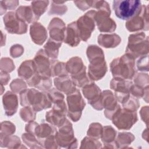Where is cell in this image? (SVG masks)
<instances>
[{
	"instance_id": "cell-1",
	"label": "cell",
	"mask_w": 149,
	"mask_h": 149,
	"mask_svg": "<svg viewBox=\"0 0 149 149\" xmlns=\"http://www.w3.org/2000/svg\"><path fill=\"white\" fill-rule=\"evenodd\" d=\"M20 102L22 107H31L37 112L49 108L52 102L47 91H40L35 88L25 89L20 94Z\"/></svg>"
},
{
	"instance_id": "cell-2",
	"label": "cell",
	"mask_w": 149,
	"mask_h": 149,
	"mask_svg": "<svg viewBox=\"0 0 149 149\" xmlns=\"http://www.w3.org/2000/svg\"><path fill=\"white\" fill-rule=\"evenodd\" d=\"M110 70L113 78L133 79L136 73L135 59L125 54L114 59L110 63Z\"/></svg>"
},
{
	"instance_id": "cell-3",
	"label": "cell",
	"mask_w": 149,
	"mask_h": 149,
	"mask_svg": "<svg viewBox=\"0 0 149 149\" xmlns=\"http://www.w3.org/2000/svg\"><path fill=\"white\" fill-rule=\"evenodd\" d=\"M66 69L68 74H70L73 82L77 87H83L94 82L87 74L86 67L82 59L79 56L70 58L66 63Z\"/></svg>"
},
{
	"instance_id": "cell-4",
	"label": "cell",
	"mask_w": 149,
	"mask_h": 149,
	"mask_svg": "<svg viewBox=\"0 0 149 149\" xmlns=\"http://www.w3.org/2000/svg\"><path fill=\"white\" fill-rule=\"evenodd\" d=\"M148 37L143 32L132 34L129 36L126 54L134 59L148 54Z\"/></svg>"
},
{
	"instance_id": "cell-5",
	"label": "cell",
	"mask_w": 149,
	"mask_h": 149,
	"mask_svg": "<svg viewBox=\"0 0 149 149\" xmlns=\"http://www.w3.org/2000/svg\"><path fill=\"white\" fill-rule=\"evenodd\" d=\"M142 5L138 0H115L113 1V9L117 17L128 20L139 14Z\"/></svg>"
},
{
	"instance_id": "cell-6",
	"label": "cell",
	"mask_w": 149,
	"mask_h": 149,
	"mask_svg": "<svg viewBox=\"0 0 149 149\" xmlns=\"http://www.w3.org/2000/svg\"><path fill=\"white\" fill-rule=\"evenodd\" d=\"M55 137L60 148H72L77 147V140L74 136L72 125L67 119L64 123L58 127Z\"/></svg>"
},
{
	"instance_id": "cell-7",
	"label": "cell",
	"mask_w": 149,
	"mask_h": 149,
	"mask_svg": "<svg viewBox=\"0 0 149 149\" xmlns=\"http://www.w3.org/2000/svg\"><path fill=\"white\" fill-rule=\"evenodd\" d=\"M68 116L73 122H77L81 118L82 111L86 106V102L83 98L79 90L76 89L72 93L67 95Z\"/></svg>"
},
{
	"instance_id": "cell-8",
	"label": "cell",
	"mask_w": 149,
	"mask_h": 149,
	"mask_svg": "<svg viewBox=\"0 0 149 149\" xmlns=\"http://www.w3.org/2000/svg\"><path fill=\"white\" fill-rule=\"evenodd\" d=\"M138 120L136 111L128 110L120 107L113 114L111 120L119 130H129Z\"/></svg>"
},
{
	"instance_id": "cell-9",
	"label": "cell",
	"mask_w": 149,
	"mask_h": 149,
	"mask_svg": "<svg viewBox=\"0 0 149 149\" xmlns=\"http://www.w3.org/2000/svg\"><path fill=\"white\" fill-rule=\"evenodd\" d=\"M95 10H90L79 17L76 21L81 40L87 41L95 29Z\"/></svg>"
},
{
	"instance_id": "cell-10",
	"label": "cell",
	"mask_w": 149,
	"mask_h": 149,
	"mask_svg": "<svg viewBox=\"0 0 149 149\" xmlns=\"http://www.w3.org/2000/svg\"><path fill=\"white\" fill-rule=\"evenodd\" d=\"M148 6L142 5L140 13L128 20L126 22V27L130 32H137L140 30L148 31Z\"/></svg>"
},
{
	"instance_id": "cell-11",
	"label": "cell",
	"mask_w": 149,
	"mask_h": 149,
	"mask_svg": "<svg viewBox=\"0 0 149 149\" xmlns=\"http://www.w3.org/2000/svg\"><path fill=\"white\" fill-rule=\"evenodd\" d=\"M6 30L10 34H23L27 31V24L17 16L16 12L10 11L7 12L3 17Z\"/></svg>"
},
{
	"instance_id": "cell-12",
	"label": "cell",
	"mask_w": 149,
	"mask_h": 149,
	"mask_svg": "<svg viewBox=\"0 0 149 149\" xmlns=\"http://www.w3.org/2000/svg\"><path fill=\"white\" fill-rule=\"evenodd\" d=\"M133 82L129 80L113 78L110 82V87L114 91L117 101L120 103L125 102L130 95V90Z\"/></svg>"
},
{
	"instance_id": "cell-13",
	"label": "cell",
	"mask_w": 149,
	"mask_h": 149,
	"mask_svg": "<svg viewBox=\"0 0 149 149\" xmlns=\"http://www.w3.org/2000/svg\"><path fill=\"white\" fill-rule=\"evenodd\" d=\"M82 92L89 104L94 109L98 111L103 109L101 101L102 91L94 82L83 87Z\"/></svg>"
},
{
	"instance_id": "cell-14",
	"label": "cell",
	"mask_w": 149,
	"mask_h": 149,
	"mask_svg": "<svg viewBox=\"0 0 149 149\" xmlns=\"http://www.w3.org/2000/svg\"><path fill=\"white\" fill-rule=\"evenodd\" d=\"M111 13L104 10L96 11L94 17L95 22L100 31L112 33L116 30V23L109 17Z\"/></svg>"
},
{
	"instance_id": "cell-15",
	"label": "cell",
	"mask_w": 149,
	"mask_h": 149,
	"mask_svg": "<svg viewBox=\"0 0 149 149\" xmlns=\"http://www.w3.org/2000/svg\"><path fill=\"white\" fill-rule=\"evenodd\" d=\"M90 62L88 75L92 80H100L106 74L108 68L104 56L93 59Z\"/></svg>"
},
{
	"instance_id": "cell-16",
	"label": "cell",
	"mask_w": 149,
	"mask_h": 149,
	"mask_svg": "<svg viewBox=\"0 0 149 149\" xmlns=\"http://www.w3.org/2000/svg\"><path fill=\"white\" fill-rule=\"evenodd\" d=\"M101 104L105 108L104 115L107 118L111 120L113 114L120 107L114 94L110 90H104L101 94Z\"/></svg>"
},
{
	"instance_id": "cell-17",
	"label": "cell",
	"mask_w": 149,
	"mask_h": 149,
	"mask_svg": "<svg viewBox=\"0 0 149 149\" xmlns=\"http://www.w3.org/2000/svg\"><path fill=\"white\" fill-rule=\"evenodd\" d=\"M33 62L37 72L42 76L51 77V60L44 49H40L36 53Z\"/></svg>"
},
{
	"instance_id": "cell-18",
	"label": "cell",
	"mask_w": 149,
	"mask_h": 149,
	"mask_svg": "<svg viewBox=\"0 0 149 149\" xmlns=\"http://www.w3.org/2000/svg\"><path fill=\"white\" fill-rule=\"evenodd\" d=\"M66 29L65 23L58 17L53 18L48 26L50 38L55 41L62 42L65 39Z\"/></svg>"
},
{
	"instance_id": "cell-19",
	"label": "cell",
	"mask_w": 149,
	"mask_h": 149,
	"mask_svg": "<svg viewBox=\"0 0 149 149\" xmlns=\"http://www.w3.org/2000/svg\"><path fill=\"white\" fill-rule=\"evenodd\" d=\"M2 102L5 115L11 116L16 113L18 108V98L16 94L8 91L2 97Z\"/></svg>"
},
{
	"instance_id": "cell-20",
	"label": "cell",
	"mask_w": 149,
	"mask_h": 149,
	"mask_svg": "<svg viewBox=\"0 0 149 149\" xmlns=\"http://www.w3.org/2000/svg\"><path fill=\"white\" fill-rule=\"evenodd\" d=\"M30 35L31 40L36 44L41 45L47 40V31L39 22L33 23L30 27Z\"/></svg>"
},
{
	"instance_id": "cell-21",
	"label": "cell",
	"mask_w": 149,
	"mask_h": 149,
	"mask_svg": "<svg viewBox=\"0 0 149 149\" xmlns=\"http://www.w3.org/2000/svg\"><path fill=\"white\" fill-rule=\"evenodd\" d=\"M56 132L57 130L55 126L42 120L40 124H37L33 132V134L36 136L40 143L42 140L47 137L55 135Z\"/></svg>"
},
{
	"instance_id": "cell-22",
	"label": "cell",
	"mask_w": 149,
	"mask_h": 149,
	"mask_svg": "<svg viewBox=\"0 0 149 149\" xmlns=\"http://www.w3.org/2000/svg\"><path fill=\"white\" fill-rule=\"evenodd\" d=\"M54 83L56 89L66 95L72 93L77 89L76 86L68 75L56 77L54 80Z\"/></svg>"
},
{
	"instance_id": "cell-23",
	"label": "cell",
	"mask_w": 149,
	"mask_h": 149,
	"mask_svg": "<svg viewBox=\"0 0 149 149\" xmlns=\"http://www.w3.org/2000/svg\"><path fill=\"white\" fill-rule=\"evenodd\" d=\"M81 41L79 31L78 30L76 22L69 23L66 29L65 37L63 42L72 47L77 46Z\"/></svg>"
},
{
	"instance_id": "cell-24",
	"label": "cell",
	"mask_w": 149,
	"mask_h": 149,
	"mask_svg": "<svg viewBox=\"0 0 149 149\" xmlns=\"http://www.w3.org/2000/svg\"><path fill=\"white\" fill-rule=\"evenodd\" d=\"M116 134V131L111 126L108 125L103 127L101 139L104 143V148H117L115 143Z\"/></svg>"
},
{
	"instance_id": "cell-25",
	"label": "cell",
	"mask_w": 149,
	"mask_h": 149,
	"mask_svg": "<svg viewBox=\"0 0 149 149\" xmlns=\"http://www.w3.org/2000/svg\"><path fill=\"white\" fill-rule=\"evenodd\" d=\"M98 43L105 48H112L117 47L121 42V38L118 34H100L97 38Z\"/></svg>"
},
{
	"instance_id": "cell-26",
	"label": "cell",
	"mask_w": 149,
	"mask_h": 149,
	"mask_svg": "<svg viewBox=\"0 0 149 149\" xmlns=\"http://www.w3.org/2000/svg\"><path fill=\"white\" fill-rule=\"evenodd\" d=\"M37 72V69L33 60H26L23 62L17 70L18 76L26 81Z\"/></svg>"
},
{
	"instance_id": "cell-27",
	"label": "cell",
	"mask_w": 149,
	"mask_h": 149,
	"mask_svg": "<svg viewBox=\"0 0 149 149\" xmlns=\"http://www.w3.org/2000/svg\"><path fill=\"white\" fill-rule=\"evenodd\" d=\"M15 12L19 19L28 24L33 23L38 20L34 15L31 6H20Z\"/></svg>"
},
{
	"instance_id": "cell-28",
	"label": "cell",
	"mask_w": 149,
	"mask_h": 149,
	"mask_svg": "<svg viewBox=\"0 0 149 149\" xmlns=\"http://www.w3.org/2000/svg\"><path fill=\"white\" fill-rule=\"evenodd\" d=\"M45 119L47 122L59 127L64 123L66 118L65 114L52 109V110L46 112Z\"/></svg>"
},
{
	"instance_id": "cell-29",
	"label": "cell",
	"mask_w": 149,
	"mask_h": 149,
	"mask_svg": "<svg viewBox=\"0 0 149 149\" xmlns=\"http://www.w3.org/2000/svg\"><path fill=\"white\" fill-rule=\"evenodd\" d=\"M62 42L55 41L49 38L47 43L44 46V49L49 56L52 59H56L58 56L59 49L62 45Z\"/></svg>"
},
{
	"instance_id": "cell-30",
	"label": "cell",
	"mask_w": 149,
	"mask_h": 149,
	"mask_svg": "<svg viewBox=\"0 0 149 149\" xmlns=\"http://www.w3.org/2000/svg\"><path fill=\"white\" fill-rule=\"evenodd\" d=\"M51 76L60 77L68 75L66 69V63L60 62L57 59L51 60Z\"/></svg>"
},
{
	"instance_id": "cell-31",
	"label": "cell",
	"mask_w": 149,
	"mask_h": 149,
	"mask_svg": "<svg viewBox=\"0 0 149 149\" xmlns=\"http://www.w3.org/2000/svg\"><path fill=\"white\" fill-rule=\"evenodd\" d=\"M134 139L135 137L130 132H120L116 136L115 143L117 148H127Z\"/></svg>"
},
{
	"instance_id": "cell-32",
	"label": "cell",
	"mask_w": 149,
	"mask_h": 149,
	"mask_svg": "<svg viewBox=\"0 0 149 149\" xmlns=\"http://www.w3.org/2000/svg\"><path fill=\"white\" fill-rule=\"evenodd\" d=\"M49 3V1H35L31 2V7L33 11L38 19L46 11Z\"/></svg>"
},
{
	"instance_id": "cell-33",
	"label": "cell",
	"mask_w": 149,
	"mask_h": 149,
	"mask_svg": "<svg viewBox=\"0 0 149 149\" xmlns=\"http://www.w3.org/2000/svg\"><path fill=\"white\" fill-rule=\"evenodd\" d=\"M1 146L8 148H20L22 145L20 139L15 135L1 137Z\"/></svg>"
},
{
	"instance_id": "cell-34",
	"label": "cell",
	"mask_w": 149,
	"mask_h": 149,
	"mask_svg": "<svg viewBox=\"0 0 149 149\" xmlns=\"http://www.w3.org/2000/svg\"><path fill=\"white\" fill-rule=\"evenodd\" d=\"M65 2L54 1L51 2V7L48 12L49 15H63L68 10L66 5H65Z\"/></svg>"
},
{
	"instance_id": "cell-35",
	"label": "cell",
	"mask_w": 149,
	"mask_h": 149,
	"mask_svg": "<svg viewBox=\"0 0 149 149\" xmlns=\"http://www.w3.org/2000/svg\"><path fill=\"white\" fill-rule=\"evenodd\" d=\"M20 116L23 121L29 123L35 120L36 112L31 107H23L20 111Z\"/></svg>"
},
{
	"instance_id": "cell-36",
	"label": "cell",
	"mask_w": 149,
	"mask_h": 149,
	"mask_svg": "<svg viewBox=\"0 0 149 149\" xmlns=\"http://www.w3.org/2000/svg\"><path fill=\"white\" fill-rule=\"evenodd\" d=\"M51 87L52 80L51 79V77L42 76L40 74L34 87L41 91L45 92L50 90Z\"/></svg>"
},
{
	"instance_id": "cell-37",
	"label": "cell",
	"mask_w": 149,
	"mask_h": 149,
	"mask_svg": "<svg viewBox=\"0 0 149 149\" xmlns=\"http://www.w3.org/2000/svg\"><path fill=\"white\" fill-rule=\"evenodd\" d=\"M22 137L23 142L30 148H43L36 136L32 133L27 132L23 134Z\"/></svg>"
},
{
	"instance_id": "cell-38",
	"label": "cell",
	"mask_w": 149,
	"mask_h": 149,
	"mask_svg": "<svg viewBox=\"0 0 149 149\" xmlns=\"http://www.w3.org/2000/svg\"><path fill=\"white\" fill-rule=\"evenodd\" d=\"M81 148H101V143L95 138L86 136L81 142Z\"/></svg>"
},
{
	"instance_id": "cell-39",
	"label": "cell",
	"mask_w": 149,
	"mask_h": 149,
	"mask_svg": "<svg viewBox=\"0 0 149 149\" xmlns=\"http://www.w3.org/2000/svg\"><path fill=\"white\" fill-rule=\"evenodd\" d=\"M86 54L89 61L98 57L104 56L102 49L95 45H90L88 46L86 50Z\"/></svg>"
},
{
	"instance_id": "cell-40",
	"label": "cell",
	"mask_w": 149,
	"mask_h": 149,
	"mask_svg": "<svg viewBox=\"0 0 149 149\" xmlns=\"http://www.w3.org/2000/svg\"><path fill=\"white\" fill-rule=\"evenodd\" d=\"M103 127L99 123H92L90 124L88 131H87V136L95 138L96 139H99L101 138L102 132Z\"/></svg>"
},
{
	"instance_id": "cell-41",
	"label": "cell",
	"mask_w": 149,
	"mask_h": 149,
	"mask_svg": "<svg viewBox=\"0 0 149 149\" xmlns=\"http://www.w3.org/2000/svg\"><path fill=\"white\" fill-rule=\"evenodd\" d=\"M15 125L9 121H4L1 123V137L12 135L15 133Z\"/></svg>"
},
{
	"instance_id": "cell-42",
	"label": "cell",
	"mask_w": 149,
	"mask_h": 149,
	"mask_svg": "<svg viewBox=\"0 0 149 149\" xmlns=\"http://www.w3.org/2000/svg\"><path fill=\"white\" fill-rule=\"evenodd\" d=\"M122 104L123 108L133 111H136L140 107V104L138 99L133 96L130 95Z\"/></svg>"
},
{
	"instance_id": "cell-43",
	"label": "cell",
	"mask_w": 149,
	"mask_h": 149,
	"mask_svg": "<svg viewBox=\"0 0 149 149\" xmlns=\"http://www.w3.org/2000/svg\"><path fill=\"white\" fill-rule=\"evenodd\" d=\"M11 90L15 93H20L22 91L27 88L26 82L21 79H16L10 84Z\"/></svg>"
},
{
	"instance_id": "cell-44",
	"label": "cell",
	"mask_w": 149,
	"mask_h": 149,
	"mask_svg": "<svg viewBox=\"0 0 149 149\" xmlns=\"http://www.w3.org/2000/svg\"><path fill=\"white\" fill-rule=\"evenodd\" d=\"M133 79L135 84H137L143 88L148 86L149 79L148 74L147 73H136Z\"/></svg>"
},
{
	"instance_id": "cell-45",
	"label": "cell",
	"mask_w": 149,
	"mask_h": 149,
	"mask_svg": "<svg viewBox=\"0 0 149 149\" xmlns=\"http://www.w3.org/2000/svg\"><path fill=\"white\" fill-rule=\"evenodd\" d=\"M49 98L52 104L63 101L64 100V95L63 93L59 91L55 88H52L47 91Z\"/></svg>"
},
{
	"instance_id": "cell-46",
	"label": "cell",
	"mask_w": 149,
	"mask_h": 149,
	"mask_svg": "<svg viewBox=\"0 0 149 149\" xmlns=\"http://www.w3.org/2000/svg\"><path fill=\"white\" fill-rule=\"evenodd\" d=\"M1 15L4 14L7 10H13L19 4V1H1Z\"/></svg>"
},
{
	"instance_id": "cell-47",
	"label": "cell",
	"mask_w": 149,
	"mask_h": 149,
	"mask_svg": "<svg viewBox=\"0 0 149 149\" xmlns=\"http://www.w3.org/2000/svg\"><path fill=\"white\" fill-rule=\"evenodd\" d=\"M15 68L13 61L9 58H2L1 60V70L7 73L12 72Z\"/></svg>"
},
{
	"instance_id": "cell-48",
	"label": "cell",
	"mask_w": 149,
	"mask_h": 149,
	"mask_svg": "<svg viewBox=\"0 0 149 149\" xmlns=\"http://www.w3.org/2000/svg\"><path fill=\"white\" fill-rule=\"evenodd\" d=\"M148 55H144L140 57L137 61L136 65L137 69L142 72L148 71Z\"/></svg>"
},
{
	"instance_id": "cell-49",
	"label": "cell",
	"mask_w": 149,
	"mask_h": 149,
	"mask_svg": "<svg viewBox=\"0 0 149 149\" xmlns=\"http://www.w3.org/2000/svg\"><path fill=\"white\" fill-rule=\"evenodd\" d=\"M147 87H148V86H147V87L143 88V87H141L137 84H133L130 88V94H131L132 95V96H133L137 98H142L144 96L145 90Z\"/></svg>"
},
{
	"instance_id": "cell-50",
	"label": "cell",
	"mask_w": 149,
	"mask_h": 149,
	"mask_svg": "<svg viewBox=\"0 0 149 149\" xmlns=\"http://www.w3.org/2000/svg\"><path fill=\"white\" fill-rule=\"evenodd\" d=\"M92 7L97 9L98 10H104L111 12L109 5L105 1H93Z\"/></svg>"
},
{
	"instance_id": "cell-51",
	"label": "cell",
	"mask_w": 149,
	"mask_h": 149,
	"mask_svg": "<svg viewBox=\"0 0 149 149\" xmlns=\"http://www.w3.org/2000/svg\"><path fill=\"white\" fill-rule=\"evenodd\" d=\"M24 52L23 47L19 44L12 45L10 48V55L13 58H18Z\"/></svg>"
},
{
	"instance_id": "cell-52",
	"label": "cell",
	"mask_w": 149,
	"mask_h": 149,
	"mask_svg": "<svg viewBox=\"0 0 149 149\" xmlns=\"http://www.w3.org/2000/svg\"><path fill=\"white\" fill-rule=\"evenodd\" d=\"M76 6L81 10L84 11L92 7L93 1H75L73 2Z\"/></svg>"
},
{
	"instance_id": "cell-53",
	"label": "cell",
	"mask_w": 149,
	"mask_h": 149,
	"mask_svg": "<svg viewBox=\"0 0 149 149\" xmlns=\"http://www.w3.org/2000/svg\"><path fill=\"white\" fill-rule=\"evenodd\" d=\"M140 114L141 119L144 123H146V125L147 126L148 120V106L143 107L140 109Z\"/></svg>"
},
{
	"instance_id": "cell-54",
	"label": "cell",
	"mask_w": 149,
	"mask_h": 149,
	"mask_svg": "<svg viewBox=\"0 0 149 149\" xmlns=\"http://www.w3.org/2000/svg\"><path fill=\"white\" fill-rule=\"evenodd\" d=\"M10 75L8 73L1 70V83L2 85H6L10 80Z\"/></svg>"
}]
</instances>
